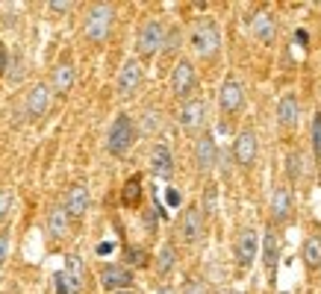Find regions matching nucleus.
Returning <instances> with one entry per match:
<instances>
[{
    "instance_id": "obj_1",
    "label": "nucleus",
    "mask_w": 321,
    "mask_h": 294,
    "mask_svg": "<svg viewBox=\"0 0 321 294\" xmlns=\"http://www.w3.org/2000/svg\"><path fill=\"white\" fill-rule=\"evenodd\" d=\"M136 121L130 115H124L121 112L115 121H112V127L106 132V150L109 156H115V159H124L127 153L133 150V144H136Z\"/></svg>"
},
{
    "instance_id": "obj_2",
    "label": "nucleus",
    "mask_w": 321,
    "mask_h": 294,
    "mask_svg": "<svg viewBox=\"0 0 321 294\" xmlns=\"http://www.w3.org/2000/svg\"><path fill=\"white\" fill-rule=\"evenodd\" d=\"M189 41L195 47V53L198 56H215L218 53V47H221V30H218V24L209 21V18H203V21H195L191 24V33H189Z\"/></svg>"
},
{
    "instance_id": "obj_3",
    "label": "nucleus",
    "mask_w": 321,
    "mask_h": 294,
    "mask_svg": "<svg viewBox=\"0 0 321 294\" xmlns=\"http://www.w3.org/2000/svg\"><path fill=\"white\" fill-rule=\"evenodd\" d=\"M112 18H115V9L112 3H95L89 15H85V24H83V33L89 41H106L109 30H112Z\"/></svg>"
},
{
    "instance_id": "obj_4",
    "label": "nucleus",
    "mask_w": 321,
    "mask_h": 294,
    "mask_svg": "<svg viewBox=\"0 0 321 294\" xmlns=\"http://www.w3.org/2000/svg\"><path fill=\"white\" fill-rule=\"evenodd\" d=\"M162 41H165V30L159 21H144L139 27V35H136V53L142 59H151L154 53L162 50Z\"/></svg>"
},
{
    "instance_id": "obj_5",
    "label": "nucleus",
    "mask_w": 321,
    "mask_h": 294,
    "mask_svg": "<svg viewBox=\"0 0 321 294\" xmlns=\"http://www.w3.org/2000/svg\"><path fill=\"white\" fill-rule=\"evenodd\" d=\"M100 285H103V291H109V294L124 291V288H130L133 285V270L124 268V265L109 262V265L100 268Z\"/></svg>"
},
{
    "instance_id": "obj_6",
    "label": "nucleus",
    "mask_w": 321,
    "mask_h": 294,
    "mask_svg": "<svg viewBox=\"0 0 321 294\" xmlns=\"http://www.w3.org/2000/svg\"><path fill=\"white\" fill-rule=\"evenodd\" d=\"M195 85H198V74H195V65H191L189 59H180L174 71H171V92L177 94V97H186V94L195 92Z\"/></svg>"
},
{
    "instance_id": "obj_7",
    "label": "nucleus",
    "mask_w": 321,
    "mask_h": 294,
    "mask_svg": "<svg viewBox=\"0 0 321 294\" xmlns=\"http://www.w3.org/2000/svg\"><path fill=\"white\" fill-rule=\"evenodd\" d=\"M242 103H245V88H242V82H239L236 77H227V80L221 82V88H218V106H221V112L233 115V112L242 109Z\"/></svg>"
},
{
    "instance_id": "obj_8",
    "label": "nucleus",
    "mask_w": 321,
    "mask_h": 294,
    "mask_svg": "<svg viewBox=\"0 0 321 294\" xmlns=\"http://www.w3.org/2000/svg\"><path fill=\"white\" fill-rule=\"evenodd\" d=\"M180 238L186 244H198L203 238V209L201 206H189L180 218Z\"/></svg>"
},
{
    "instance_id": "obj_9",
    "label": "nucleus",
    "mask_w": 321,
    "mask_h": 294,
    "mask_svg": "<svg viewBox=\"0 0 321 294\" xmlns=\"http://www.w3.org/2000/svg\"><path fill=\"white\" fill-rule=\"evenodd\" d=\"M206 121V103L203 97H189L186 103L180 106V127L186 132H198Z\"/></svg>"
},
{
    "instance_id": "obj_10",
    "label": "nucleus",
    "mask_w": 321,
    "mask_h": 294,
    "mask_svg": "<svg viewBox=\"0 0 321 294\" xmlns=\"http://www.w3.org/2000/svg\"><path fill=\"white\" fill-rule=\"evenodd\" d=\"M48 109H50V85L36 82L24 97V115L30 118V121H36V118H41Z\"/></svg>"
},
{
    "instance_id": "obj_11",
    "label": "nucleus",
    "mask_w": 321,
    "mask_h": 294,
    "mask_svg": "<svg viewBox=\"0 0 321 294\" xmlns=\"http://www.w3.org/2000/svg\"><path fill=\"white\" fill-rule=\"evenodd\" d=\"M256 250H260V235L256 230H242L236 235V265L239 268H250L253 259H256Z\"/></svg>"
},
{
    "instance_id": "obj_12",
    "label": "nucleus",
    "mask_w": 321,
    "mask_h": 294,
    "mask_svg": "<svg viewBox=\"0 0 321 294\" xmlns=\"http://www.w3.org/2000/svg\"><path fill=\"white\" fill-rule=\"evenodd\" d=\"M151 174L159 176V179H171L174 176V153H171V147L165 141L154 144V150H151Z\"/></svg>"
},
{
    "instance_id": "obj_13",
    "label": "nucleus",
    "mask_w": 321,
    "mask_h": 294,
    "mask_svg": "<svg viewBox=\"0 0 321 294\" xmlns=\"http://www.w3.org/2000/svg\"><path fill=\"white\" fill-rule=\"evenodd\" d=\"M250 35H253L260 44H271L274 41V35H277V21H274V15L268 9L253 12V18H250Z\"/></svg>"
},
{
    "instance_id": "obj_14",
    "label": "nucleus",
    "mask_w": 321,
    "mask_h": 294,
    "mask_svg": "<svg viewBox=\"0 0 321 294\" xmlns=\"http://www.w3.org/2000/svg\"><path fill=\"white\" fill-rule=\"evenodd\" d=\"M256 132L253 129H242L236 135V141H233V159H236L239 165H253V159H256Z\"/></svg>"
},
{
    "instance_id": "obj_15",
    "label": "nucleus",
    "mask_w": 321,
    "mask_h": 294,
    "mask_svg": "<svg viewBox=\"0 0 321 294\" xmlns=\"http://www.w3.org/2000/svg\"><path fill=\"white\" fill-rule=\"evenodd\" d=\"M297 121H301V100H297V94L289 92L277 103V124L283 129H297Z\"/></svg>"
},
{
    "instance_id": "obj_16",
    "label": "nucleus",
    "mask_w": 321,
    "mask_h": 294,
    "mask_svg": "<svg viewBox=\"0 0 321 294\" xmlns=\"http://www.w3.org/2000/svg\"><path fill=\"white\" fill-rule=\"evenodd\" d=\"M62 209H65V215H68V221H80L85 212H89V188H85V186L68 188Z\"/></svg>"
},
{
    "instance_id": "obj_17",
    "label": "nucleus",
    "mask_w": 321,
    "mask_h": 294,
    "mask_svg": "<svg viewBox=\"0 0 321 294\" xmlns=\"http://www.w3.org/2000/svg\"><path fill=\"white\" fill-rule=\"evenodd\" d=\"M139 82H142V65H139V59H130V62H124L118 71V82H115V88H118L121 97H127L139 88Z\"/></svg>"
},
{
    "instance_id": "obj_18",
    "label": "nucleus",
    "mask_w": 321,
    "mask_h": 294,
    "mask_svg": "<svg viewBox=\"0 0 321 294\" xmlns=\"http://www.w3.org/2000/svg\"><path fill=\"white\" fill-rule=\"evenodd\" d=\"M195 159H198V168H201V171H212L215 168L218 147H215V139L209 132H203L201 139L195 141Z\"/></svg>"
},
{
    "instance_id": "obj_19",
    "label": "nucleus",
    "mask_w": 321,
    "mask_h": 294,
    "mask_svg": "<svg viewBox=\"0 0 321 294\" xmlns=\"http://www.w3.org/2000/svg\"><path fill=\"white\" fill-rule=\"evenodd\" d=\"M292 215V191L286 186H277L271 191V221L274 223H286Z\"/></svg>"
},
{
    "instance_id": "obj_20",
    "label": "nucleus",
    "mask_w": 321,
    "mask_h": 294,
    "mask_svg": "<svg viewBox=\"0 0 321 294\" xmlns=\"http://www.w3.org/2000/svg\"><path fill=\"white\" fill-rule=\"evenodd\" d=\"M74 80H77V68H74L71 62H62V65H56L53 74H50V92L68 94L74 88Z\"/></svg>"
},
{
    "instance_id": "obj_21",
    "label": "nucleus",
    "mask_w": 321,
    "mask_h": 294,
    "mask_svg": "<svg viewBox=\"0 0 321 294\" xmlns=\"http://www.w3.org/2000/svg\"><path fill=\"white\" fill-rule=\"evenodd\" d=\"M260 244H262V265H265V270L271 274V280H274V270H277V262H280V235L274 230H268L262 235Z\"/></svg>"
},
{
    "instance_id": "obj_22",
    "label": "nucleus",
    "mask_w": 321,
    "mask_h": 294,
    "mask_svg": "<svg viewBox=\"0 0 321 294\" xmlns=\"http://www.w3.org/2000/svg\"><path fill=\"white\" fill-rule=\"evenodd\" d=\"M156 274L159 277H168L171 270L177 268V250H174V244L171 241H165V244L159 247V253H156Z\"/></svg>"
},
{
    "instance_id": "obj_23",
    "label": "nucleus",
    "mask_w": 321,
    "mask_h": 294,
    "mask_svg": "<svg viewBox=\"0 0 321 294\" xmlns=\"http://www.w3.org/2000/svg\"><path fill=\"white\" fill-rule=\"evenodd\" d=\"M45 227H48L50 238H62V235L68 233V215H65V209H62V206H53V209L48 212Z\"/></svg>"
},
{
    "instance_id": "obj_24",
    "label": "nucleus",
    "mask_w": 321,
    "mask_h": 294,
    "mask_svg": "<svg viewBox=\"0 0 321 294\" xmlns=\"http://www.w3.org/2000/svg\"><path fill=\"white\" fill-rule=\"evenodd\" d=\"M53 291L56 294H80L83 291V280H74L71 274L56 270V274H53Z\"/></svg>"
},
{
    "instance_id": "obj_25",
    "label": "nucleus",
    "mask_w": 321,
    "mask_h": 294,
    "mask_svg": "<svg viewBox=\"0 0 321 294\" xmlns=\"http://www.w3.org/2000/svg\"><path fill=\"white\" fill-rule=\"evenodd\" d=\"M286 176H289V183H301L304 179V153L297 150H289L286 153Z\"/></svg>"
},
{
    "instance_id": "obj_26",
    "label": "nucleus",
    "mask_w": 321,
    "mask_h": 294,
    "mask_svg": "<svg viewBox=\"0 0 321 294\" xmlns=\"http://www.w3.org/2000/svg\"><path fill=\"white\" fill-rule=\"evenodd\" d=\"M304 262H307L309 270L321 268V235H309L304 241Z\"/></svg>"
},
{
    "instance_id": "obj_27",
    "label": "nucleus",
    "mask_w": 321,
    "mask_h": 294,
    "mask_svg": "<svg viewBox=\"0 0 321 294\" xmlns=\"http://www.w3.org/2000/svg\"><path fill=\"white\" fill-rule=\"evenodd\" d=\"M159 129H162V115H159L156 109H144L142 118H139L136 132H142V135H154V132H159Z\"/></svg>"
},
{
    "instance_id": "obj_28",
    "label": "nucleus",
    "mask_w": 321,
    "mask_h": 294,
    "mask_svg": "<svg viewBox=\"0 0 321 294\" xmlns=\"http://www.w3.org/2000/svg\"><path fill=\"white\" fill-rule=\"evenodd\" d=\"M139 200H142V179L133 176V179H127L124 188H121V203H124V206H139Z\"/></svg>"
},
{
    "instance_id": "obj_29",
    "label": "nucleus",
    "mask_w": 321,
    "mask_h": 294,
    "mask_svg": "<svg viewBox=\"0 0 321 294\" xmlns=\"http://www.w3.org/2000/svg\"><path fill=\"white\" fill-rule=\"evenodd\" d=\"M6 74H9V82H21L24 80V59L18 56H9V68H6Z\"/></svg>"
},
{
    "instance_id": "obj_30",
    "label": "nucleus",
    "mask_w": 321,
    "mask_h": 294,
    "mask_svg": "<svg viewBox=\"0 0 321 294\" xmlns=\"http://www.w3.org/2000/svg\"><path fill=\"white\" fill-rule=\"evenodd\" d=\"M12 203H15L12 191H9V188H0V223L9 218V212H12Z\"/></svg>"
},
{
    "instance_id": "obj_31",
    "label": "nucleus",
    "mask_w": 321,
    "mask_h": 294,
    "mask_svg": "<svg viewBox=\"0 0 321 294\" xmlns=\"http://www.w3.org/2000/svg\"><path fill=\"white\" fill-rule=\"evenodd\" d=\"M127 265L144 268V265H147V253H144L142 247H127Z\"/></svg>"
},
{
    "instance_id": "obj_32",
    "label": "nucleus",
    "mask_w": 321,
    "mask_h": 294,
    "mask_svg": "<svg viewBox=\"0 0 321 294\" xmlns=\"http://www.w3.org/2000/svg\"><path fill=\"white\" fill-rule=\"evenodd\" d=\"M312 150L315 156H321V112H315L312 118Z\"/></svg>"
},
{
    "instance_id": "obj_33",
    "label": "nucleus",
    "mask_w": 321,
    "mask_h": 294,
    "mask_svg": "<svg viewBox=\"0 0 321 294\" xmlns=\"http://www.w3.org/2000/svg\"><path fill=\"white\" fill-rule=\"evenodd\" d=\"M65 274H71L74 280H83V262L77 256H68L65 259Z\"/></svg>"
},
{
    "instance_id": "obj_34",
    "label": "nucleus",
    "mask_w": 321,
    "mask_h": 294,
    "mask_svg": "<svg viewBox=\"0 0 321 294\" xmlns=\"http://www.w3.org/2000/svg\"><path fill=\"white\" fill-rule=\"evenodd\" d=\"M9 241H12L9 230H0V268L6 265V256H9Z\"/></svg>"
},
{
    "instance_id": "obj_35",
    "label": "nucleus",
    "mask_w": 321,
    "mask_h": 294,
    "mask_svg": "<svg viewBox=\"0 0 321 294\" xmlns=\"http://www.w3.org/2000/svg\"><path fill=\"white\" fill-rule=\"evenodd\" d=\"M156 223H159V221H156V212H154V209H144V215H142V227H144V233L154 235V233H156Z\"/></svg>"
},
{
    "instance_id": "obj_36",
    "label": "nucleus",
    "mask_w": 321,
    "mask_h": 294,
    "mask_svg": "<svg viewBox=\"0 0 321 294\" xmlns=\"http://www.w3.org/2000/svg\"><path fill=\"white\" fill-rule=\"evenodd\" d=\"M183 294H206V285L198 280H189L186 285H183Z\"/></svg>"
},
{
    "instance_id": "obj_37",
    "label": "nucleus",
    "mask_w": 321,
    "mask_h": 294,
    "mask_svg": "<svg viewBox=\"0 0 321 294\" xmlns=\"http://www.w3.org/2000/svg\"><path fill=\"white\" fill-rule=\"evenodd\" d=\"M48 6H50V12H68L74 3H71V0H50Z\"/></svg>"
},
{
    "instance_id": "obj_38",
    "label": "nucleus",
    "mask_w": 321,
    "mask_h": 294,
    "mask_svg": "<svg viewBox=\"0 0 321 294\" xmlns=\"http://www.w3.org/2000/svg\"><path fill=\"white\" fill-rule=\"evenodd\" d=\"M165 200H168V206H180V203H183V194H180L177 188H168V191H165Z\"/></svg>"
},
{
    "instance_id": "obj_39",
    "label": "nucleus",
    "mask_w": 321,
    "mask_h": 294,
    "mask_svg": "<svg viewBox=\"0 0 321 294\" xmlns=\"http://www.w3.org/2000/svg\"><path fill=\"white\" fill-rule=\"evenodd\" d=\"M215 212V186H209L206 188V212L203 215H212Z\"/></svg>"
},
{
    "instance_id": "obj_40",
    "label": "nucleus",
    "mask_w": 321,
    "mask_h": 294,
    "mask_svg": "<svg viewBox=\"0 0 321 294\" xmlns=\"http://www.w3.org/2000/svg\"><path fill=\"white\" fill-rule=\"evenodd\" d=\"M6 68H9V50L0 44V77L6 74Z\"/></svg>"
},
{
    "instance_id": "obj_41",
    "label": "nucleus",
    "mask_w": 321,
    "mask_h": 294,
    "mask_svg": "<svg viewBox=\"0 0 321 294\" xmlns=\"http://www.w3.org/2000/svg\"><path fill=\"white\" fill-rule=\"evenodd\" d=\"M156 294H177V288H171V285H162Z\"/></svg>"
},
{
    "instance_id": "obj_42",
    "label": "nucleus",
    "mask_w": 321,
    "mask_h": 294,
    "mask_svg": "<svg viewBox=\"0 0 321 294\" xmlns=\"http://www.w3.org/2000/svg\"><path fill=\"white\" fill-rule=\"evenodd\" d=\"M115 294H136V291H130V288H124V291H115Z\"/></svg>"
}]
</instances>
